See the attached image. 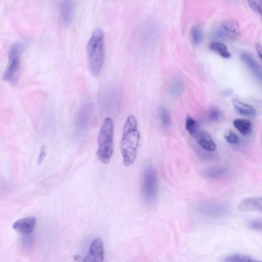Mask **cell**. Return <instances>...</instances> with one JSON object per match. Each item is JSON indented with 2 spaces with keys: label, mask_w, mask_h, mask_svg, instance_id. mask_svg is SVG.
Returning <instances> with one entry per match:
<instances>
[{
  "label": "cell",
  "mask_w": 262,
  "mask_h": 262,
  "mask_svg": "<svg viewBox=\"0 0 262 262\" xmlns=\"http://www.w3.org/2000/svg\"><path fill=\"white\" fill-rule=\"evenodd\" d=\"M140 138L137 120L134 115H130L124 125L120 145L124 166L129 167L135 162L137 155Z\"/></svg>",
  "instance_id": "obj_1"
},
{
  "label": "cell",
  "mask_w": 262,
  "mask_h": 262,
  "mask_svg": "<svg viewBox=\"0 0 262 262\" xmlns=\"http://www.w3.org/2000/svg\"><path fill=\"white\" fill-rule=\"evenodd\" d=\"M104 38L103 30L97 28L92 33L87 46L89 69L95 77L100 75L104 66L105 57Z\"/></svg>",
  "instance_id": "obj_2"
},
{
  "label": "cell",
  "mask_w": 262,
  "mask_h": 262,
  "mask_svg": "<svg viewBox=\"0 0 262 262\" xmlns=\"http://www.w3.org/2000/svg\"><path fill=\"white\" fill-rule=\"evenodd\" d=\"M114 126L113 119L106 118L103 122L98 137L97 156L104 164L110 162L114 151Z\"/></svg>",
  "instance_id": "obj_3"
},
{
  "label": "cell",
  "mask_w": 262,
  "mask_h": 262,
  "mask_svg": "<svg viewBox=\"0 0 262 262\" xmlns=\"http://www.w3.org/2000/svg\"><path fill=\"white\" fill-rule=\"evenodd\" d=\"M24 50L23 44L16 42L11 46L8 54V63L2 75V80L12 87H16L19 81L21 70V57Z\"/></svg>",
  "instance_id": "obj_4"
},
{
  "label": "cell",
  "mask_w": 262,
  "mask_h": 262,
  "mask_svg": "<svg viewBox=\"0 0 262 262\" xmlns=\"http://www.w3.org/2000/svg\"><path fill=\"white\" fill-rule=\"evenodd\" d=\"M158 192V179L154 168L148 167L142 177L141 193L142 197L148 205L153 204L156 200Z\"/></svg>",
  "instance_id": "obj_5"
},
{
  "label": "cell",
  "mask_w": 262,
  "mask_h": 262,
  "mask_svg": "<svg viewBox=\"0 0 262 262\" xmlns=\"http://www.w3.org/2000/svg\"><path fill=\"white\" fill-rule=\"evenodd\" d=\"M240 35L239 24L234 20L224 21L215 32V37L221 40H233L238 38Z\"/></svg>",
  "instance_id": "obj_6"
},
{
  "label": "cell",
  "mask_w": 262,
  "mask_h": 262,
  "mask_svg": "<svg viewBox=\"0 0 262 262\" xmlns=\"http://www.w3.org/2000/svg\"><path fill=\"white\" fill-rule=\"evenodd\" d=\"M198 211L200 214L204 216L218 218L227 214L229 212V207L224 203L205 202L198 205Z\"/></svg>",
  "instance_id": "obj_7"
},
{
  "label": "cell",
  "mask_w": 262,
  "mask_h": 262,
  "mask_svg": "<svg viewBox=\"0 0 262 262\" xmlns=\"http://www.w3.org/2000/svg\"><path fill=\"white\" fill-rule=\"evenodd\" d=\"M78 0H62L60 6V18L63 24L68 26L72 22Z\"/></svg>",
  "instance_id": "obj_8"
},
{
  "label": "cell",
  "mask_w": 262,
  "mask_h": 262,
  "mask_svg": "<svg viewBox=\"0 0 262 262\" xmlns=\"http://www.w3.org/2000/svg\"><path fill=\"white\" fill-rule=\"evenodd\" d=\"M104 260V248L100 238L94 239L91 242L88 252L83 259L86 262H101Z\"/></svg>",
  "instance_id": "obj_9"
},
{
  "label": "cell",
  "mask_w": 262,
  "mask_h": 262,
  "mask_svg": "<svg viewBox=\"0 0 262 262\" xmlns=\"http://www.w3.org/2000/svg\"><path fill=\"white\" fill-rule=\"evenodd\" d=\"M238 209L242 212H261L262 199L261 196H253L242 199L238 204Z\"/></svg>",
  "instance_id": "obj_10"
},
{
  "label": "cell",
  "mask_w": 262,
  "mask_h": 262,
  "mask_svg": "<svg viewBox=\"0 0 262 262\" xmlns=\"http://www.w3.org/2000/svg\"><path fill=\"white\" fill-rule=\"evenodd\" d=\"M36 218L35 217H27L16 221L13 227L15 231L20 233L27 235L31 233L36 224Z\"/></svg>",
  "instance_id": "obj_11"
},
{
  "label": "cell",
  "mask_w": 262,
  "mask_h": 262,
  "mask_svg": "<svg viewBox=\"0 0 262 262\" xmlns=\"http://www.w3.org/2000/svg\"><path fill=\"white\" fill-rule=\"evenodd\" d=\"M240 58L256 77L261 81L262 79L261 66L252 54L244 52L241 54Z\"/></svg>",
  "instance_id": "obj_12"
},
{
  "label": "cell",
  "mask_w": 262,
  "mask_h": 262,
  "mask_svg": "<svg viewBox=\"0 0 262 262\" xmlns=\"http://www.w3.org/2000/svg\"><path fill=\"white\" fill-rule=\"evenodd\" d=\"M199 146L204 150L214 152L216 145L211 135L204 131H199L196 137Z\"/></svg>",
  "instance_id": "obj_13"
},
{
  "label": "cell",
  "mask_w": 262,
  "mask_h": 262,
  "mask_svg": "<svg viewBox=\"0 0 262 262\" xmlns=\"http://www.w3.org/2000/svg\"><path fill=\"white\" fill-rule=\"evenodd\" d=\"M233 125L239 133L243 136H248L253 132V125L248 120L236 119L233 122Z\"/></svg>",
  "instance_id": "obj_14"
},
{
  "label": "cell",
  "mask_w": 262,
  "mask_h": 262,
  "mask_svg": "<svg viewBox=\"0 0 262 262\" xmlns=\"http://www.w3.org/2000/svg\"><path fill=\"white\" fill-rule=\"evenodd\" d=\"M233 103L234 108L239 114L249 117H255L256 115L257 112L253 107L237 100H233Z\"/></svg>",
  "instance_id": "obj_15"
},
{
  "label": "cell",
  "mask_w": 262,
  "mask_h": 262,
  "mask_svg": "<svg viewBox=\"0 0 262 262\" xmlns=\"http://www.w3.org/2000/svg\"><path fill=\"white\" fill-rule=\"evenodd\" d=\"M210 49L213 51L218 53L224 59H230L231 54L228 50L227 47L223 43L219 42H214L211 44Z\"/></svg>",
  "instance_id": "obj_16"
},
{
  "label": "cell",
  "mask_w": 262,
  "mask_h": 262,
  "mask_svg": "<svg viewBox=\"0 0 262 262\" xmlns=\"http://www.w3.org/2000/svg\"><path fill=\"white\" fill-rule=\"evenodd\" d=\"M228 173V169L223 167H213L207 169L204 174L206 178L215 179L224 175Z\"/></svg>",
  "instance_id": "obj_17"
},
{
  "label": "cell",
  "mask_w": 262,
  "mask_h": 262,
  "mask_svg": "<svg viewBox=\"0 0 262 262\" xmlns=\"http://www.w3.org/2000/svg\"><path fill=\"white\" fill-rule=\"evenodd\" d=\"M204 36L203 29L200 26H195L192 29L191 37L194 45H200L203 41Z\"/></svg>",
  "instance_id": "obj_18"
},
{
  "label": "cell",
  "mask_w": 262,
  "mask_h": 262,
  "mask_svg": "<svg viewBox=\"0 0 262 262\" xmlns=\"http://www.w3.org/2000/svg\"><path fill=\"white\" fill-rule=\"evenodd\" d=\"M185 126L189 134L192 136L196 137L199 131L198 123L190 115H188L185 119Z\"/></svg>",
  "instance_id": "obj_19"
},
{
  "label": "cell",
  "mask_w": 262,
  "mask_h": 262,
  "mask_svg": "<svg viewBox=\"0 0 262 262\" xmlns=\"http://www.w3.org/2000/svg\"><path fill=\"white\" fill-rule=\"evenodd\" d=\"M257 261L253 258L241 254H234L229 256L224 260V262H254Z\"/></svg>",
  "instance_id": "obj_20"
},
{
  "label": "cell",
  "mask_w": 262,
  "mask_h": 262,
  "mask_svg": "<svg viewBox=\"0 0 262 262\" xmlns=\"http://www.w3.org/2000/svg\"><path fill=\"white\" fill-rule=\"evenodd\" d=\"M160 118L162 125L167 128L172 126L171 115L168 108L162 107L160 110Z\"/></svg>",
  "instance_id": "obj_21"
},
{
  "label": "cell",
  "mask_w": 262,
  "mask_h": 262,
  "mask_svg": "<svg viewBox=\"0 0 262 262\" xmlns=\"http://www.w3.org/2000/svg\"><path fill=\"white\" fill-rule=\"evenodd\" d=\"M225 138L228 143L232 145H238L240 139L238 136L232 131H228L224 135Z\"/></svg>",
  "instance_id": "obj_22"
},
{
  "label": "cell",
  "mask_w": 262,
  "mask_h": 262,
  "mask_svg": "<svg viewBox=\"0 0 262 262\" xmlns=\"http://www.w3.org/2000/svg\"><path fill=\"white\" fill-rule=\"evenodd\" d=\"M184 88L183 83L179 80L175 81L172 87V93L175 96H178L180 95Z\"/></svg>",
  "instance_id": "obj_23"
},
{
  "label": "cell",
  "mask_w": 262,
  "mask_h": 262,
  "mask_svg": "<svg viewBox=\"0 0 262 262\" xmlns=\"http://www.w3.org/2000/svg\"><path fill=\"white\" fill-rule=\"evenodd\" d=\"M247 2L254 12L262 15V0H247Z\"/></svg>",
  "instance_id": "obj_24"
},
{
  "label": "cell",
  "mask_w": 262,
  "mask_h": 262,
  "mask_svg": "<svg viewBox=\"0 0 262 262\" xmlns=\"http://www.w3.org/2000/svg\"><path fill=\"white\" fill-rule=\"evenodd\" d=\"M222 113L219 109L214 108L209 114V118L212 122H217L220 119Z\"/></svg>",
  "instance_id": "obj_25"
},
{
  "label": "cell",
  "mask_w": 262,
  "mask_h": 262,
  "mask_svg": "<svg viewBox=\"0 0 262 262\" xmlns=\"http://www.w3.org/2000/svg\"><path fill=\"white\" fill-rule=\"evenodd\" d=\"M250 228L253 229V230L257 231H262V220H254L250 221L248 224Z\"/></svg>",
  "instance_id": "obj_26"
},
{
  "label": "cell",
  "mask_w": 262,
  "mask_h": 262,
  "mask_svg": "<svg viewBox=\"0 0 262 262\" xmlns=\"http://www.w3.org/2000/svg\"><path fill=\"white\" fill-rule=\"evenodd\" d=\"M47 155L46 147L44 145L42 146L41 148L40 154L38 159L37 163L39 165H41L43 161Z\"/></svg>",
  "instance_id": "obj_27"
},
{
  "label": "cell",
  "mask_w": 262,
  "mask_h": 262,
  "mask_svg": "<svg viewBox=\"0 0 262 262\" xmlns=\"http://www.w3.org/2000/svg\"><path fill=\"white\" fill-rule=\"evenodd\" d=\"M256 49L261 60H262V47L260 44H257L256 45Z\"/></svg>",
  "instance_id": "obj_28"
}]
</instances>
